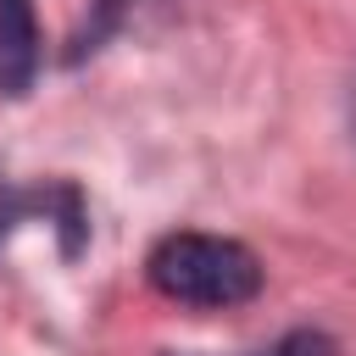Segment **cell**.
Masks as SVG:
<instances>
[{"mask_svg":"<svg viewBox=\"0 0 356 356\" xmlns=\"http://www.w3.org/2000/svg\"><path fill=\"white\" fill-rule=\"evenodd\" d=\"M150 289L167 295L172 306H195V312H234L245 300H256L261 289V261L239 245V239H222V234H167L150 261Z\"/></svg>","mask_w":356,"mask_h":356,"instance_id":"6da1fadb","label":"cell"},{"mask_svg":"<svg viewBox=\"0 0 356 356\" xmlns=\"http://www.w3.org/2000/svg\"><path fill=\"white\" fill-rule=\"evenodd\" d=\"M39 67V28L28 0H0V89L22 95Z\"/></svg>","mask_w":356,"mask_h":356,"instance_id":"7a4b0ae2","label":"cell"},{"mask_svg":"<svg viewBox=\"0 0 356 356\" xmlns=\"http://www.w3.org/2000/svg\"><path fill=\"white\" fill-rule=\"evenodd\" d=\"M256 356H339V350H334L328 334H317V328H295V334H284L273 350H256Z\"/></svg>","mask_w":356,"mask_h":356,"instance_id":"3957f363","label":"cell"},{"mask_svg":"<svg viewBox=\"0 0 356 356\" xmlns=\"http://www.w3.org/2000/svg\"><path fill=\"white\" fill-rule=\"evenodd\" d=\"M345 122H350V139H356V67H350V83H345Z\"/></svg>","mask_w":356,"mask_h":356,"instance_id":"277c9868","label":"cell"}]
</instances>
